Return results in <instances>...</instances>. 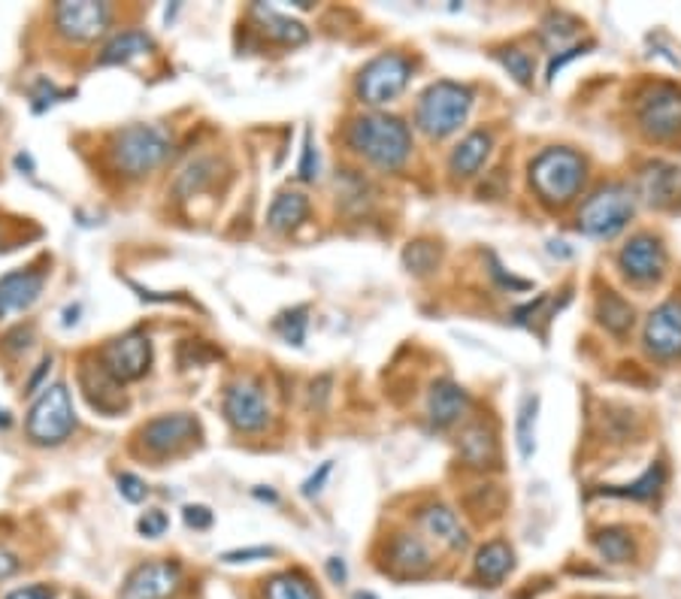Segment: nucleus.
<instances>
[{
	"label": "nucleus",
	"instance_id": "nucleus-1",
	"mask_svg": "<svg viewBox=\"0 0 681 599\" xmlns=\"http://www.w3.org/2000/svg\"><path fill=\"white\" fill-rule=\"evenodd\" d=\"M348 146L382 170H400L412 152L409 127L394 115H361L348 127Z\"/></svg>",
	"mask_w": 681,
	"mask_h": 599
},
{
	"label": "nucleus",
	"instance_id": "nucleus-2",
	"mask_svg": "<svg viewBox=\"0 0 681 599\" xmlns=\"http://www.w3.org/2000/svg\"><path fill=\"white\" fill-rule=\"evenodd\" d=\"M170 146V134L161 125H127L112 134L110 161L115 173L139 179L164 164Z\"/></svg>",
	"mask_w": 681,
	"mask_h": 599
},
{
	"label": "nucleus",
	"instance_id": "nucleus-3",
	"mask_svg": "<svg viewBox=\"0 0 681 599\" xmlns=\"http://www.w3.org/2000/svg\"><path fill=\"white\" fill-rule=\"evenodd\" d=\"M530 182L548 207H567L584 185L582 154L572 149H545L530 164Z\"/></svg>",
	"mask_w": 681,
	"mask_h": 599
},
{
	"label": "nucleus",
	"instance_id": "nucleus-4",
	"mask_svg": "<svg viewBox=\"0 0 681 599\" xmlns=\"http://www.w3.org/2000/svg\"><path fill=\"white\" fill-rule=\"evenodd\" d=\"M470 110H473L470 88L458 83H436L418 100L416 125L433 140H443L467 122Z\"/></svg>",
	"mask_w": 681,
	"mask_h": 599
},
{
	"label": "nucleus",
	"instance_id": "nucleus-5",
	"mask_svg": "<svg viewBox=\"0 0 681 599\" xmlns=\"http://www.w3.org/2000/svg\"><path fill=\"white\" fill-rule=\"evenodd\" d=\"M76 427V412L64 382L46 385L28 412V439L37 446H61Z\"/></svg>",
	"mask_w": 681,
	"mask_h": 599
},
{
	"label": "nucleus",
	"instance_id": "nucleus-6",
	"mask_svg": "<svg viewBox=\"0 0 681 599\" xmlns=\"http://www.w3.org/2000/svg\"><path fill=\"white\" fill-rule=\"evenodd\" d=\"M633 210H636V203H633V191L627 185H606L582 207L579 227L587 237L609 239L624 230L627 222L633 219Z\"/></svg>",
	"mask_w": 681,
	"mask_h": 599
},
{
	"label": "nucleus",
	"instance_id": "nucleus-7",
	"mask_svg": "<svg viewBox=\"0 0 681 599\" xmlns=\"http://www.w3.org/2000/svg\"><path fill=\"white\" fill-rule=\"evenodd\" d=\"M640 127L654 140H672L681 134V88L657 83L645 88L636 107Z\"/></svg>",
	"mask_w": 681,
	"mask_h": 599
},
{
	"label": "nucleus",
	"instance_id": "nucleus-8",
	"mask_svg": "<svg viewBox=\"0 0 681 599\" xmlns=\"http://www.w3.org/2000/svg\"><path fill=\"white\" fill-rule=\"evenodd\" d=\"M409 76H412V64L404 55H397V52L379 55L358 76V95H361L363 103L382 107V103H391V100L404 95Z\"/></svg>",
	"mask_w": 681,
	"mask_h": 599
},
{
	"label": "nucleus",
	"instance_id": "nucleus-9",
	"mask_svg": "<svg viewBox=\"0 0 681 599\" xmlns=\"http://www.w3.org/2000/svg\"><path fill=\"white\" fill-rule=\"evenodd\" d=\"M112 10L95 0H67L55 7V30L70 42H91L107 34Z\"/></svg>",
	"mask_w": 681,
	"mask_h": 599
},
{
	"label": "nucleus",
	"instance_id": "nucleus-10",
	"mask_svg": "<svg viewBox=\"0 0 681 599\" xmlns=\"http://www.w3.org/2000/svg\"><path fill=\"white\" fill-rule=\"evenodd\" d=\"M149 363H152V342H149V336L139 334V330L119 336V339H112V342H107V346L100 349V366H103L119 385L146 376Z\"/></svg>",
	"mask_w": 681,
	"mask_h": 599
},
{
	"label": "nucleus",
	"instance_id": "nucleus-11",
	"mask_svg": "<svg viewBox=\"0 0 681 599\" xmlns=\"http://www.w3.org/2000/svg\"><path fill=\"white\" fill-rule=\"evenodd\" d=\"M224 415L239 433L264 430L267 421H270L264 388L251 378H237L231 388L224 390Z\"/></svg>",
	"mask_w": 681,
	"mask_h": 599
},
{
	"label": "nucleus",
	"instance_id": "nucleus-12",
	"mask_svg": "<svg viewBox=\"0 0 681 599\" xmlns=\"http://www.w3.org/2000/svg\"><path fill=\"white\" fill-rule=\"evenodd\" d=\"M182 585L179 563L173 560H149L139 563L137 570L127 575L122 587V599H168Z\"/></svg>",
	"mask_w": 681,
	"mask_h": 599
},
{
	"label": "nucleus",
	"instance_id": "nucleus-13",
	"mask_svg": "<svg viewBox=\"0 0 681 599\" xmlns=\"http://www.w3.org/2000/svg\"><path fill=\"white\" fill-rule=\"evenodd\" d=\"M618 266L633 282L660 279L667 270V249L652 234H636L618 254Z\"/></svg>",
	"mask_w": 681,
	"mask_h": 599
},
{
	"label": "nucleus",
	"instance_id": "nucleus-14",
	"mask_svg": "<svg viewBox=\"0 0 681 599\" xmlns=\"http://www.w3.org/2000/svg\"><path fill=\"white\" fill-rule=\"evenodd\" d=\"M197 421L185 412H176V415H161V419H152L139 436H143V446L149 448L158 458H168V454H176L188 442H195L197 436Z\"/></svg>",
	"mask_w": 681,
	"mask_h": 599
},
{
	"label": "nucleus",
	"instance_id": "nucleus-15",
	"mask_svg": "<svg viewBox=\"0 0 681 599\" xmlns=\"http://www.w3.org/2000/svg\"><path fill=\"white\" fill-rule=\"evenodd\" d=\"M645 349L660 361L681 358V303L669 300L657 307L645 321Z\"/></svg>",
	"mask_w": 681,
	"mask_h": 599
},
{
	"label": "nucleus",
	"instance_id": "nucleus-16",
	"mask_svg": "<svg viewBox=\"0 0 681 599\" xmlns=\"http://www.w3.org/2000/svg\"><path fill=\"white\" fill-rule=\"evenodd\" d=\"M42 285H46V276L40 270H15L10 276H3L0 279V319L34 307L42 294Z\"/></svg>",
	"mask_w": 681,
	"mask_h": 599
},
{
	"label": "nucleus",
	"instance_id": "nucleus-17",
	"mask_svg": "<svg viewBox=\"0 0 681 599\" xmlns=\"http://www.w3.org/2000/svg\"><path fill=\"white\" fill-rule=\"evenodd\" d=\"M470 409V397L467 390L455 385V382H436L431 388V400H428V415H431L433 427H451L460 421Z\"/></svg>",
	"mask_w": 681,
	"mask_h": 599
},
{
	"label": "nucleus",
	"instance_id": "nucleus-18",
	"mask_svg": "<svg viewBox=\"0 0 681 599\" xmlns=\"http://www.w3.org/2000/svg\"><path fill=\"white\" fill-rule=\"evenodd\" d=\"M418 521H421V527L428 529L436 542H443L445 548H451V551H463V548H467V529L460 527L458 515H455L448 506H439V502L424 506V509L418 512Z\"/></svg>",
	"mask_w": 681,
	"mask_h": 599
},
{
	"label": "nucleus",
	"instance_id": "nucleus-19",
	"mask_svg": "<svg viewBox=\"0 0 681 599\" xmlns=\"http://www.w3.org/2000/svg\"><path fill=\"white\" fill-rule=\"evenodd\" d=\"M640 195L652 207H672L681 195L679 170L669 164H648L640 176Z\"/></svg>",
	"mask_w": 681,
	"mask_h": 599
},
{
	"label": "nucleus",
	"instance_id": "nucleus-20",
	"mask_svg": "<svg viewBox=\"0 0 681 599\" xmlns=\"http://www.w3.org/2000/svg\"><path fill=\"white\" fill-rule=\"evenodd\" d=\"M487 154H491V134L487 130H473V134H467L463 140L455 146V152L448 158V167L455 176L460 179H470L475 176L482 164L487 161Z\"/></svg>",
	"mask_w": 681,
	"mask_h": 599
},
{
	"label": "nucleus",
	"instance_id": "nucleus-21",
	"mask_svg": "<svg viewBox=\"0 0 681 599\" xmlns=\"http://www.w3.org/2000/svg\"><path fill=\"white\" fill-rule=\"evenodd\" d=\"M388 558L391 566L397 572H404V575H421V572L431 570L433 563L428 545L421 542L418 536H412V533H397V536L391 539Z\"/></svg>",
	"mask_w": 681,
	"mask_h": 599
},
{
	"label": "nucleus",
	"instance_id": "nucleus-22",
	"mask_svg": "<svg viewBox=\"0 0 681 599\" xmlns=\"http://www.w3.org/2000/svg\"><path fill=\"white\" fill-rule=\"evenodd\" d=\"M309 215V200L300 191H282L273 200V207L267 212V227L276 230V234H288L294 227L307 222Z\"/></svg>",
	"mask_w": 681,
	"mask_h": 599
},
{
	"label": "nucleus",
	"instance_id": "nucleus-23",
	"mask_svg": "<svg viewBox=\"0 0 681 599\" xmlns=\"http://www.w3.org/2000/svg\"><path fill=\"white\" fill-rule=\"evenodd\" d=\"M515 554L506 542H487L485 548H479L475 554V575L485 582V585H500L503 578L512 572Z\"/></svg>",
	"mask_w": 681,
	"mask_h": 599
},
{
	"label": "nucleus",
	"instance_id": "nucleus-24",
	"mask_svg": "<svg viewBox=\"0 0 681 599\" xmlns=\"http://www.w3.org/2000/svg\"><path fill=\"white\" fill-rule=\"evenodd\" d=\"M152 46L154 42L149 34H143V30H122V34H115V37L103 46L98 64H103V67H107V64H127L131 58L146 55Z\"/></svg>",
	"mask_w": 681,
	"mask_h": 599
},
{
	"label": "nucleus",
	"instance_id": "nucleus-25",
	"mask_svg": "<svg viewBox=\"0 0 681 599\" xmlns=\"http://www.w3.org/2000/svg\"><path fill=\"white\" fill-rule=\"evenodd\" d=\"M460 454L470 466H494L497 460V442H494V433L485 430V424H473L470 430H463L460 436Z\"/></svg>",
	"mask_w": 681,
	"mask_h": 599
},
{
	"label": "nucleus",
	"instance_id": "nucleus-26",
	"mask_svg": "<svg viewBox=\"0 0 681 599\" xmlns=\"http://www.w3.org/2000/svg\"><path fill=\"white\" fill-rule=\"evenodd\" d=\"M255 15L261 18V25L273 40L288 42V46H300V42L309 40V30L297 18H288L276 10H264V7H255Z\"/></svg>",
	"mask_w": 681,
	"mask_h": 599
},
{
	"label": "nucleus",
	"instance_id": "nucleus-27",
	"mask_svg": "<svg viewBox=\"0 0 681 599\" xmlns=\"http://www.w3.org/2000/svg\"><path fill=\"white\" fill-rule=\"evenodd\" d=\"M664 482H667L664 463H652L633 485H624V488H603V494H609V497H630V500H654V497L660 494V488H664Z\"/></svg>",
	"mask_w": 681,
	"mask_h": 599
},
{
	"label": "nucleus",
	"instance_id": "nucleus-28",
	"mask_svg": "<svg viewBox=\"0 0 681 599\" xmlns=\"http://www.w3.org/2000/svg\"><path fill=\"white\" fill-rule=\"evenodd\" d=\"M267 599H321L307 575L300 572H278L267 582Z\"/></svg>",
	"mask_w": 681,
	"mask_h": 599
},
{
	"label": "nucleus",
	"instance_id": "nucleus-29",
	"mask_svg": "<svg viewBox=\"0 0 681 599\" xmlns=\"http://www.w3.org/2000/svg\"><path fill=\"white\" fill-rule=\"evenodd\" d=\"M594 545H597V551L609 560V563H630L633 554H636V545L630 539V529L624 527L599 529Z\"/></svg>",
	"mask_w": 681,
	"mask_h": 599
},
{
	"label": "nucleus",
	"instance_id": "nucleus-30",
	"mask_svg": "<svg viewBox=\"0 0 681 599\" xmlns=\"http://www.w3.org/2000/svg\"><path fill=\"white\" fill-rule=\"evenodd\" d=\"M597 319L606 330L612 334H627L633 324V307L621 300L618 294H603L597 303Z\"/></svg>",
	"mask_w": 681,
	"mask_h": 599
},
{
	"label": "nucleus",
	"instance_id": "nucleus-31",
	"mask_svg": "<svg viewBox=\"0 0 681 599\" xmlns=\"http://www.w3.org/2000/svg\"><path fill=\"white\" fill-rule=\"evenodd\" d=\"M536 409H540V397H533V394H528L521 400V409H518V451H521V460H530L536 451V439H533Z\"/></svg>",
	"mask_w": 681,
	"mask_h": 599
},
{
	"label": "nucleus",
	"instance_id": "nucleus-32",
	"mask_svg": "<svg viewBox=\"0 0 681 599\" xmlns=\"http://www.w3.org/2000/svg\"><path fill=\"white\" fill-rule=\"evenodd\" d=\"M307 307L294 309V312H285L282 319L276 321V330L282 334L285 342H292V346H304V339H307Z\"/></svg>",
	"mask_w": 681,
	"mask_h": 599
},
{
	"label": "nucleus",
	"instance_id": "nucleus-33",
	"mask_svg": "<svg viewBox=\"0 0 681 599\" xmlns=\"http://www.w3.org/2000/svg\"><path fill=\"white\" fill-rule=\"evenodd\" d=\"M404 261L412 273L424 276V273L436 270V264H439V251H436V246H431V242H412V246L406 249Z\"/></svg>",
	"mask_w": 681,
	"mask_h": 599
},
{
	"label": "nucleus",
	"instance_id": "nucleus-34",
	"mask_svg": "<svg viewBox=\"0 0 681 599\" xmlns=\"http://www.w3.org/2000/svg\"><path fill=\"white\" fill-rule=\"evenodd\" d=\"M212 170H215V161H212V158H200V161H195L191 167L182 173L176 188H179L182 195H197V191L212 179Z\"/></svg>",
	"mask_w": 681,
	"mask_h": 599
},
{
	"label": "nucleus",
	"instance_id": "nucleus-35",
	"mask_svg": "<svg viewBox=\"0 0 681 599\" xmlns=\"http://www.w3.org/2000/svg\"><path fill=\"white\" fill-rule=\"evenodd\" d=\"M500 61L503 67L512 73L521 85L533 83V58H530L528 52H521V49H506V52H500Z\"/></svg>",
	"mask_w": 681,
	"mask_h": 599
},
{
	"label": "nucleus",
	"instance_id": "nucleus-36",
	"mask_svg": "<svg viewBox=\"0 0 681 599\" xmlns=\"http://www.w3.org/2000/svg\"><path fill=\"white\" fill-rule=\"evenodd\" d=\"M119 494L125 497L127 502H143L149 497V488H146V482L134 473H122L119 475Z\"/></svg>",
	"mask_w": 681,
	"mask_h": 599
},
{
	"label": "nucleus",
	"instance_id": "nucleus-37",
	"mask_svg": "<svg viewBox=\"0 0 681 599\" xmlns=\"http://www.w3.org/2000/svg\"><path fill=\"white\" fill-rule=\"evenodd\" d=\"M139 533L143 536H149V539H158V536H164V529L170 527L168 515L161 512V509H152V512H146V515L139 517Z\"/></svg>",
	"mask_w": 681,
	"mask_h": 599
},
{
	"label": "nucleus",
	"instance_id": "nucleus-38",
	"mask_svg": "<svg viewBox=\"0 0 681 599\" xmlns=\"http://www.w3.org/2000/svg\"><path fill=\"white\" fill-rule=\"evenodd\" d=\"M300 179L315 182L319 179V152L312 146V134H307L304 140V158H300Z\"/></svg>",
	"mask_w": 681,
	"mask_h": 599
},
{
	"label": "nucleus",
	"instance_id": "nucleus-39",
	"mask_svg": "<svg viewBox=\"0 0 681 599\" xmlns=\"http://www.w3.org/2000/svg\"><path fill=\"white\" fill-rule=\"evenodd\" d=\"M276 551L273 548H246V551H227L222 554L224 563H249V560H267L273 558Z\"/></svg>",
	"mask_w": 681,
	"mask_h": 599
},
{
	"label": "nucleus",
	"instance_id": "nucleus-40",
	"mask_svg": "<svg viewBox=\"0 0 681 599\" xmlns=\"http://www.w3.org/2000/svg\"><path fill=\"white\" fill-rule=\"evenodd\" d=\"M185 524L195 529H209L212 527V512L207 506H185Z\"/></svg>",
	"mask_w": 681,
	"mask_h": 599
},
{
	"label": "nucleus",
	"instance_id": "nucleus-41",
	"mask_svg": "<svg viewBox=\"0 0 681 599\" xmlns=\"http://www.w3.org/2000/svg\"><path fill=\"white\" fill-rule=\"evenodd\" d=\"M52 597H55V594H52V587L30 585V587H18V590H13L7 599H52Z\"/></svg>",
	"mask_w": 681,
	"mask_h": 599
},
{
	"label": "nucleus",
	"instance_id": "nucleus-42",
	"mask_svg": "<svg viewBox=\"0 0 681 599\" xmlns=\"http://www.w3.org/2000/svg\"><path fill=\"white\" fill-rule=\"evenodd\" d=\"M579 55H584V46H575V49H570V52H564V55H560V58H552V64H548V83H555L557 73L564 71V67L570 64L572 58H579Z\"/></svg>",
	"mask_w": 681,
	"mask_h": 599
},
{
	"label": "nucleus",
	"instance_id": "nucleus-43",
	"mask_svg": "<svg viewBox=\"0 0 681 599\" xmlns=\"http://www.w3.org/2000/svg\"><path fill=\"white\" fill-rule=\"evenodd\" d=\"M327 475H331V460H327V463H321L319 475H312L307 485H304V497H315V494L321 490V485L327 482Z\"/></svg>",
	"mask_w": 681,
	"mask_h": 599
},
{
	"label": "nucleus",
	"instance_id": "nucleus-44",
	"mask_svg": "<svg viewBox=\"0 0 681 599\" xmlns=\"http://www.w3.org/2000/svg\"><path fill=\"white\" fill-rule=\"evenodd\" d=\"M18 572V558H15L13 551H7L3 545H0V578H10Z\"/></svg>",
	"mask_w": 681,
	"mask_h": 599
},
{
	"label": "nucleus",
	"instance_id": "nucleus-45",
	"mask_svg": "<svg viewBox=\"0 0 681 599\" xmlns=\"http://www.w3.org/2000/svg\"><path fill=\"white\" fill-rule=\"evenodd\" d=\"M327 572H331V578H334L336 585H339V582H346V563H343L339 558L327 560Z\"/></svg>",
	"mask_w": 681,
	"mask_h": 599
},
{
	"label": "nucleus",
	"instance_id": "nucleus-46",
	"mask_svg": "<svg viewBox=\"0 0 681 599\" xmlns=\"http://www.w3.org/2000/svg\"><path fill=\"white\" fill-rule=\"evenodd\" d=\"M7 424H10V415H7V412L0 409V427H7Z\"/></svg>",
	"mask_w": 681,
	"mask_h": 599
}]
</instances>
